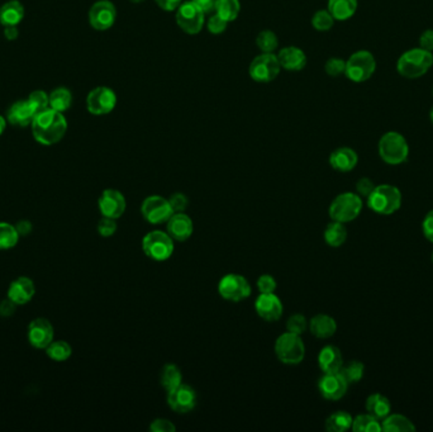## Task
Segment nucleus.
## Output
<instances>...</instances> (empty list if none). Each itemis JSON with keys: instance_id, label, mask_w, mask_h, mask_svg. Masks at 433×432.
<instances>
[{"instance_id": "nucleus-47", "label": "nucleus", "mask_w": 433, "mask_h": 432, "mask_svg": "<svg viewBox=\"0 0 433 432\" xmlns=\"http://www.w3.org/2000/svg\"><path fill=\"white\" fill-rule=\"evenodd\" d=\"M227 25H228V22H226L223 18H220L218 14H215L208 21V31L210 32L212 35H220V33L226 31Z\"/></svg>"}, {"instance_id": "nucleus-33", "label": "nucleus", "mask_w": 433, "mask_h": 432, "mask_svg": "<svg viewBox=\"0 0 433 432\" xmlns=\"http://www.w3.org/2000/svg\"><path fill=\"white\" fill-rule=\"evenodd\" d=\"M352 416L346 411H336L326 420V430L330 432L348 431L352 426Z\"/></svg>"}, {"instance_id": "nucleus-6", "label": "nucleus", "mask_w": 433, "mask_h": 432, "mask_svg": "<svg viewBox=\"0 0 433 432\" xmlns=\"http://www.w3.org/2000/svg\"><path fill=\"white\" fill-rule=\"evenodd\" d=\"M275 354L283 364L298 366L304 359V342L300 335L287 331L275 341Z\"/></svg>"}, {"instance_id": "nucleus-57", "label": "nucleus", "mask_w": 433, "mask_h": 432, "mask_svg": "<svg viewBox=\"0 0 433 432\" xmlns=\"http://www.w3.org/2000/svg\"><path fill=\"white\" fill-rule=\"evenodd\" d=\"M17 231H18L19 236L20 235H27L31 232L32 226L28 221H20L18 225L16 226Z\"/></svg>"}, {"instance_id": "nucleus-49", "label": "nucleus", "mask_w": 433, "mask_h": 432, "mask_svg": "<svg viewBox=\"0 0 433 432\" xmlns=\"http://www.w3.org/2000/svg\"><path fill=\"white\" fill-rule=\"evenodd\" d=\"M150 430L153 432H174L177 430V427L170 420L156 419L151 422Z\"/></svg>"}, {"instance_id": "nucleus-51", "label": "nucleus", "mask_w": 433, "mask_h": 432, "mask_svg": "<svg viewBox=\"0 0 433 432\" xmlns=\"http://www.w3.org/2000/svg\"><path fill=\"white\" fill-rule=\"evenodd\" d=\"M422 232H423L425 238L433 244V209H431L423 219Z\"/></svg>"}, {"instance_id": "nucleus-14", "label": "nucleus", "mask_w": 433, "mask_h": 432, "mask_svg": "<svg viewBox=\"0 0 433 432\" xmlns=\"http://www.w3.org/2000/svg\"><path fill=\"white\" fill-rule=\"evenodd\" d=\"M117 9L109 0H99L93 4L89 11V22L94 30L107 31L114 25Z\"/></svg>"}, {"instance_id": "nucleus-1", "label": "nucleus", "mask_w": 433, "mask_h": 432, "mask_svg": "<svg viewBox=\"0 0 433 432\" xmlns=\"http://www.w3.org/2000/svg\"><path fill=\"white\" fill-rule=\"evenodd\" d=\"M31 126L35 140L45 146H51L61 141L67 131L66 118L61 112L52 108L38 113Z\"/></svg>"}, {"instance_id": "nucleus-46", "label": "nucleus", "mask_w": 433, "mask_h": 432, "mask_svg": "<svg viewBox=\"0 0 433 432\" xmlns=\"http://www.w3.org/2000/svg\"><path fill=\"white\" fill-rule=\"evenodd\" d=\"M169 202H170V206L172 208V211H174V214L184 212L189 206V199L183 193H175V194L171 195L170 198H169Z\"/></svg>"}, {"instance_id": "nucleus-18", "label": "nucleus", "mask_w": 433, "mask_h": 432, "mask_svg": "<svg viewBox=\"0 0 433 432\" xmlns=\"http://www.w3.org/2000/svg\"><path fill=\"white\" fill-rule=\"evenodd\" d=\"M255 310L259 316L268 322H274L283 316V303L275 293H260L255 300Z\"/></svg>"}, {"instance_id": "nucleus-11", "label": "nucleus", "mask_w": 433, "mask_h": 432, "mask_svg": "<svg viewBox=\"0 0 433 432\" xmlns=\"http://www.w3.org/2000/svg\"><path fill=\"white\" fill-rule=\"evenodd\" d=\"M280 64L278 60V56L274 54H263L259 55L251 62L249 73L251 79L256 83H270L278 78L280 74Z\"/></svg>"}, {"instance_id": "nucleus-48", "label": "nucleus", "mask_w": 433, "mask_h": 432, "mask_svg": "<svg viewBox=\"0 0 433 432\" xmlns=\"http://www.w3.org/2000/svg\"><path fill=\"white\" fill-rule=\"evenodd\" d=\"M276 280L271 275L263 274L257 280V288L260 293H274L276 289Z\"/></svg>"}, {"instance_id": "nucleus-8", "label": "nucleus", "mask_w": 433, "mask_h": 432, "mask_svg": "<svg viewBox=\"0 0 433 432\" xmlns=\"http://www.w3.org/2000/svg\"><path fill=\"white\" fill-rule=\"evenodd\" d=\"M376 70V60L370 51L360 49L350 56L346 62L345 75L354 83H364L370 79Z\"/></svg>"}, {"instance_id": "nucleus-36", "label": "nucleus", "mask_w": 433, "mask_h": 432, "mask_svg": "<svg viewBox=\"0 0 433 432\" xmlns=\"http://www.w3.org/2000/svg\"><path fill=\"white\" fill-rule=\"evenodd\" d=\"M73 103L71 92L66 88H57L49 94V108L57 112H65Z\"/></svg>"}, {"instance_id": "nucleus-53", "label": "nucleus", "mask_w": 433, "mask_h": 432, "mask_svg": "<svg viewBox=\"0 0 433 432\" xmlns=\"http://www.w3.org/2000/svg\"><path fill=\"white\" fill-rule=\"evenodd\" d=\"M155 1L161 9H164L166 12L177 11L180 4L183 3V0H155Z\"/></svg>"}, {"instance_id": "nucleus-7", "label": "nucleus", "mask_w": 433, "mask_h": 432, "mask_svg": "<svg viewBox=\"0 0 433 432\" xmlns=\"http://www.w3.org/2000/svg\"><path fill=\"white\" fill-rule=\"evenodd\" d=\"M174 240L170 238L167 232L155 231L148 232L142 238V250L147 257L155 262H166L174 254Z\"/></svg>"}, {"instance_id": "nucleus-39", "label": "nucleus", "mask_w": 433, "mask_h": 432, "mask_svg": "<svg viewBox=\"0 0 433 432\" xmlns=\"http://www.w3.org/2000/svg\"><path fill=\"white\" fill-rule=\"evenodd\" d=\"M19 233L16 226L0 222V250L13 249L18 244Z\"/></svg>"}, {"instance_id": "nucleus-15", "label": "nucleus", "mask_w": 433, "mask_h": 432, "mask_svg": "<svg viewBox=\"0 0 433 432\" xmlns=\"http://www.w3.org/2000/svg\"><path fill=\"white\" fill-rule=\"evenodd\" d=\"M350 384L342 377L340 371L324 373V377L318 382V390L324 398L328 401H338L346 395Z\"/></svg>"}, {"instance_id": "nucleus-9", "label": "nucleus", "mask_w": 433, "mask_h": 432, "mask_svg": "<svg viewBox=\"0 0 433 432\" xmlns=\"http://www.w3.org/2000/svg\"><path fill=\"white\" fill-rule=\"evenodd\" d=\"M141 214L148 223L161 225L166 223L170 219L174 211L171 208L169 199L161 195H150L142 202Z\"/></svg>"}, {"instance_id": "nucleus-37", "label": "nucleus", "mask_w": 433, "mask_h": 432, "mask_svg": "<svg viewBox=\"0 0 433 432\" xmlns=\"http://www.w3.org/2000/svg\"><path fill=\"white\" fill-rule=\"evenodd\" d=\"M45 350L49 359L54 361H66L73 354L71 346L67 344L66 341L62 340L52 341Z\"/></svg>"}, {"instance_id": "nucleus-43", "label": "nucleus", "mask_w": 433, "mask_h": 432, "mask_svg": "<svg viewBox=\"0 0 433 432\" xmlns=\"http://www.w3.org/2000/svg\"><path fill=\"white\" fill-rule=\"evenodd\" d=\"M28 100L35 107L37 115L49 108V95L43 91H36V92L31 93L30 97H28Z\"/></svg>"}, {"instance_id": "nucleus-30", "label": "nucleus", "mask_w": 433, "mask_h": 432, "mask_svg": "<svg viewBox=\"0 0 433 432\" xmlns=\"http://www.w3.org/2000/svg\"><path fill=\"white\" fill-rule=\"evenodd\" d=\"M381 428L385 432H409L415 431V426L408 417L403 414H388L381 420Z\"/></svg>"}, {"instance_id": "nucleus-42", "label": "nucleus", "mask_w": 433, "mask_h": 432, "mask_svg": "<svg viewBox=\"0 0 433 432\" xmlns=\"http://www.w3.org/2000/svg\"><path fill=\"white\" fill-rule=\"evenodd\" d=\"M308 329V321L303 315H293L287 320V332H292L295 335H303L305 331Z\"/></svg>"}, {"instance_id": "nucleus-60", "label": "nucleus", "mask_w": 433, "mask_h": 432, "mask_svg": "<svg viewBox=\"0 0 433 432\" xmlns=\"http://www.w3.org/2000/svg\"><path fill=\"white\" fill-rule=\"evenodd\" d=\"M129 1H132V3H137V4H138V3H142V1H145V0H129Z\"/></svg>"}, {"instance_id": "nucleus-41", "label": "nucleus", "mask_w": 433, "mask_h": 432, "mask_svg": "<svg viewBox=\"0 0 433 432\" xmlns=\"http://www.w3.org/2000/svg\"><path fill=\"white\" fill-rule=\"evenodd\" d=\"M335 25V18L328 11H318L312 18V25L319 32L330 31Z\"/></svg>"}, {"instance_id": "nucleus-3", "label": "nucleus", "mask_w": 433, "mask_h": 432, "mask_svg": "<svg viewBox=\"0 0 433 432\" xmlns=\"http://www.w3.org/2000/svg\"><path fill=\"white\" fill-rule=\"evenodd\" d=\"M433 55L427 49L417 47L405 51L397 62L398 73L407 79H418L432 67Z\"/></svg>"}, {"instance_id": "nucleus-38", "label": "nucleus", "mask_w": 433, "mask_h": 432, "mask_svg": "<svg viewBox=\"0 0 433 432\" xmlns=\"http://www.w3.org/2000/svg\"><path fill=\"white\" fill-rule=\"evenodd\" d=\"M340 373L348 384L359 383L364 377L365 366L359 360H351L348 364L342 366Z\"/></svg>"}, {"instance_id": "nucleus-34", "label": "nucleus", "mask_w": 433, "mask_h": 432, "mask_svg": "<svg viewBox=\"0 0 433 432\" xmlns=\"http://www.w3.org/2000/svg\"><path fill=\"white\" fill-rule=\"evenodd\" d=\"M214 9L220 18L226 22H233L241 12V3L239 0H215Z\"/></svg>"}, {"instance_id": "nucleus-2", "label": "nucleus", "mask_w": 433, "mask_h": 432, "mask_svg": "<svg viewBox=\"0 0 433 432\" xmlns=\"http://www.w3.org/2000/svg\"><path fill=\"white\" fill-rule=\"evenodd\" d=\"M367 199V207L381 216H391L402 207V192L391 184L376 185Z\"/></svg>"}, {"instance_id": "nucleus-45", "label": "nucleus", "mask_w": 433, "mask_h": 432, "mask_svg": "<svg viewBox=\"0 0 433 432\" xmlns=\"http://www.w3.org/2000/svg\"><path fill=\"white\" fill-rule=\"evenodd\" d=\"M117 227L118 226H117L116 219L103 217V218L99 221L97 230H98V233L100 236L110 238V236H113L116 233Z\"/></svg>"}, {"instance_id": "nucleus-52", "label": "nucleus", "mask_w": 433, "mask_h": 432, "mask_svg": "<svg viewBox=\"0 0 433 432\" xmlns=\"http://www.w3.org/2000/svg\"><path fill=\"white\" fill-rule=\"evenodd\" d=\"M420 47L427 49L429 52L433 51V30H426L420 37Z\"/></svg>"}, {"instance_id": "nucleus-31", "label": "nucleus", "mask_w": 433, "mask_h": 432, "mask_svg": "<svg viewBox=\"0 0 433 432\" xmlns=\"http://www.w3.org/2000/svg\"><path fill=\"white\" fill-rule=\"evenodd\" d=\"M324 236L326 244L330 245L331 247H340L348 240V230L345 223L332 221L330 225L326 227Z\"/></svg>"}, {"instance_id": "nucleus-50", "label": "nucleus", "mask_w": 433, "mask_h": 432, "mask_svg": "<svg viewBox=\"0 0 433 432\" xmlns=\"http://www.w3.org/2000/svg\"><path fill=\"white\" fill-rule=\"evenodd\" d=\"M376 185L374 184L372 179L369 177H361L360 180L356 183V190L360 197H365L367 198L369 195L372 194V190Z\"/></svg>"}, {"instance_id": "nucleus-12", "label": "nucleus", "mask_w": 433, "mask_h": 432, "mask_svg": "<svg viewBox=\"0 0 433 432\" xmlns=\"http://www.w3.org/2000/svg\"><path fill=\"white\" fill-rule=\"evenodd\" d=\"M220 297L230 302H241L250 297L251 286L247 279L239 274H227L218 283Z\"/></svg>"}, {"instance_id": "nucleus-32", "label": "nucleus", "mask_w": 433, "mask_h": 432, "mask_svg": "<svg viewBox=\"0 0 433 432\" xmlns=\"http://www.w3.org/2000/svg\"><path fill=\"white\" fill-rule=\"evenodd\" d=\"M160 383L162 388L169 392L183 383V374L175 364H166L160 375Z\"/></svg>"}, {"instance_id": "nucleus-27", "label": "nucleus", "mask_w": 433, "mask_h": 432, "mask_svg": "<svg viewBox=\"0 0 433 432\" xmlns=\"http://www.w3.org/2000/svg\"><path fill=\"white\" fill-rule=\"evenodd\" d=\"M25 18V6L18 0H9L0 8V23L4 27L18 25Z\"/></svg>"}, {"instance_id": "nucleus-28", "label": "nucleus", "mask_w": 433, "mask_h": 432, "mask_svg": "<svg viewBox=\"0 0 433 432\" xmlns=\"http://www.w3.org/2000/svg\"><path fill=\"white\" fill-rule=\"evenodd\" d=\"M357 0H328V12L335 21H348L357 11Z\"/></svg>"}, {"instance_id": "nucleus-4", "label": "nucleus", "mask_w": 433, "mask_h": 432, "mask_svg": "<svg viewBox=\"0 0 433 432\" xmlns=\"http://www.w3.org/2000/svg\"><path fill=\"white\" fill-rule=\"evenodd\" d=\"M379 155L385 164H403L408 160V142L403 134L394 131L386 132L379 141Z\"/></svg>"}, {"instance_id": "nucleus-40", "label": "nucleus", "mask_w": 433, "mask_h": 432, "mask_svg": "<svg viewBox=\"0 0 433 432\" xmlns=\"http://www.w3.org/2000/svg\"><path fill=\"white\" fill-rule=\"evenodd\" d=\"M256 45L263 54H273L279 46V38L273 31L260 32L256 37Z\"/></svg>"}, {"instance_id": "nucleus-58", "label": "nucleus", "mask_w": 433, "mask_h": 432, "mask_svg": "<svg viewBox=\"0 0 433 432\" xmlns=\"http://www.w3.org/2000/svg\"><path fill=\"white\" fill-rule=\"evenodd\" d=\"M6 119L4 117L0 116V136L3 134V132L6 131Z\"/></svg>"}, {"instance_id": "nucleus-21", "label": "nucleus", "mask_w": 433, "mask_h": 432, "mask_svg": "<svg viewBox=\"0 0 433 432\" xmlns=\"http://www.w3.org/2000/svg\"><path fill=\"white\" fill-rule=\"evenodd\" d=\"M36 116L37 112L35 107L27 99V100H19L13 104L6 113V119L12 126L27 127L32 124Z\"/></svg>"}, {"instance_id": "nucleus-22", "label": "nucleus", "mask_w": 433, "mask_h": 432, "mask_svg": "<svg viewBox=\"0 0 433 432\" xmlns=\"http://www.w3.org/2000/svg\"><path fill=\"white\" fill-rule=\"evenodd\" d=\"M36 286L35 283L27 276H19L14 280L8 289V298L17 305H27L35 297Z\"/></svg>"}, {"instance_id": "nucleus-24", "label": "nucleus", "mask_w": 433, "mask_h": 432, "mask_svg": "<svg viewBox=\"0 0 433 432\" xmlns=\"http://www.w3.org/2000/svg\"><path fill=\"white\" fill-rule=\"evenodd\" d=\"M278 60L280 66L289 71H300L307 65V56L303 49L294 46L280 49V52L278 54Z\"/></svg>"}, {"instance_id": "nucleus-13", "label": "nucleus", "mask_w": 433, "mask_h": 432, "mask_svg": "<svg viewBox=\"0 0 433 432\" xmlns=\"http://www.w3.org/2000/svg\"><path fill=\"white\" fill-rule=\"evenodd\" d=\"M117 95L110 88L98 86L86 97V108L93 116L109 115L116 108Z\"/></svg>"}, {"instance_id": "nucleus-56", "label": "nucleus", "mask_w": 433, "mask_h": 432, "mask_svg": "<svg viewBox=\"0 0 433 432\" xmlns=\"http://www.w3.org/2000/svg\"><path fill=\"white\" fill-rule=\"evenodd\" d=\"M18 30H17V25H11V27H6L4 30V36H6L8 41H14L18 38Z\"/></svg>"}, {"instance_id": "nucleus-5", "label": "nucleus", "mask_w": 433, "mask_h": 432, "mask_svg": "<svg viewBox=\"0 0 433 432\" xmlns=\"http://www.w3.org/2000/svg\"><path fill=\"white\" fill-rule=\"evenodd\" d=\"M362 206L364 203L360 195L348 192L336 197L331 203L328 214L332 221L348 223L360 216Z\"/></svg>"}, {"instance_id": "nucleus-29", "label": "nucleus", "mask_w": 433, "mask_h": 432, "mask_svg": "<svg viewBox=\"0 0 433 432\" xmlns=\"http://www.w3.org/2000/svg\"><path fill=\"white\" fill-rule=\"evenodd\" d=\"M365 407L367 414H372L380 421L384 420L385 417L391 412V401L380 393H374L372 396H369Z\"/></svg>"}, {"instance_id": "nucleus-20", "label": "nucleus", "mask_w": 433, "mask_h": 432, "mask_svg": "<svg viewBox=\"0 0 433 432\" xmlns=\"http://www.w3.org/2000/svg\"><path fill=\"white\" fill-rule=\"evenodd\" d=\"M166 230L174 241L184 243L193 235L194 225L188 214L180 212L171 216L170 219L166 222Z\"/></svg>"}, {"instance_id": "nucleus-19", "label": "nucleus", "mask_w": 433, "mask_h": 432, "mask_svg": "<svg viewBox=\"0 0 433 432\" xmlns=\"http://www.w3.org/2000/svg\"><path fill=\"white\" fill-rule=\"evenodd\" d=\"M28 341L35 349H46L54 341V326L46 318H36L28 326Z\"/></svg>"}, {"instance_id": "nucleus-10", "label": "nucleus", "mask_w": 433, "mask_h": 432, "mask_svg": "<svg viewBox=\"0 0 433 432\" xmlns=\"http://www.w3.org/2000/svg\"><path fill=\"white\" fill-rule=\"evenodd\" d=\"M206 13L191 0L183 1L177 9V23L185 33L198 35L203 30Z\"/></svg>"}, {"instance_id": "nucleus-25", "label": "nucleus", "mask_w": 433, "mask_h": 432, "mask_svg": "<svg viewBox=\"0 0 433 432\" xmlns=\"http://www.w3.org/2000/svg\"><path fill=\"white\" fill-rule=\"evenodd\" d=\"M318 366L324 373H336L341 370L343 366L341 350L333 345L324 346L318 355Z\"/></svg>"}, {"instance_id": "nucleus-61", "label": "nucleus", "mask_w": 433, "mask_h": 432, "mask_svg": "<svg viewBox=\"0 0 433 432\" xmlns=\"http://www.w3.org/2000/svg\"><path fill=\"white\" fill-rule=\"evenodd\" d=\"M431 260H432V262H433V251H432V255H431Z\"/></svg>"}, {"instance_id": "nucleus-23", "label": "nucleus", "mask_w": 433, "mask_h": 432, "mask_svg": "<svg viewBox=\"0 0 433 432\" xmlns=\"http://www.w3.org/2000/svg\"><path fill=\"white\" fill-rule=\"evenodd\" d=\"M359 163V156L350 147H340L331 153L330 165L336 171L348 173L354 170Z\"/></svg>"}, {"instance_id": "nucleus-26", "label": "nucleus", "mask_w": 433, "mask_h": 432, "mask_svg": "<svg viewBox=\"0 0 433 432\" xmlns=\"http://www.w3.org/2000/svg\"><path fill=\"white\" fill-rule=\"evenodd\" d=\"M308 327L312 335L316 336L318 339H330L337 331V323L333 317L328 315H317L309 321Z\"/></svg>"}, {"instance_id": "nucleus-54", "label": "nucleus", "mask_w": 433, "mask_h": 432, "mask_svg": "<svg viewBox=\"0 0 433 432\" xmlns=\"http://www.w3.org/2000/svg\"><path fill=\"white\" fill-rule=\"evenodd\" d=\"M17 305L12 302L11 299H4L1 303H0V316L9 317L12 316L16 310Z\"/></svg>"}, {"instance_id": "nucleus-35", "label": "nucleus", "mask_w": 433, "mask_h": 432, "mask_svg": "<svg viewBox=\"0 0 433 432\" xmlns=\"http://www.w3.org/2000/svg\"><path fill=\"white\" fill-rule=\"evenodd\" d=\"M351 428L355 432H380L381 428V421L375 419L370 414H359L352 421Z\"/></svg>"}, {"instance_id": "nucleus-16", "label": "nucleus", "mask_w": 433, "mask_h": 432, "mask_svg": "<svg viewBox=\"0 0 433 432\" xmlns=\"http://www.w3.org/2000/svg\"><path fill=\"white\" fill-rule=\"evenodd\" d=\"M99 211L103 217L118 219L126 212V198L117 189H105L99 197Z\"/></svg>"}, {"instance_id": "nucleus-44", "label": "nucleus", "mask_w": 433, "mask_h": 432, "mask_svg": "<svg viewBox=\"0 0 433 432\" xmlns=\"http://www.w3.org/2000/svg\"><path fill=\"white\" fill-rule=\"evenodd\" d=\"M324 70H326L327 75L333 76V78L341 76L346 70V62L342 60V59H338V57H332L328 62H326Z\"/></svg>"}, {"instance_id": "nucleus-17", "label": "nucleus", "mask_w": 433, "mask_h": 432, "mask_svg": "<svg viewBox=\"0 0 433 432\" xmlns=\"http://www.w3.org/2000/svg\"><path fill=\"white\" fill-rule=\"evenodd\" d=\"M167 404L177 414H188L196 406V393L188 384H180L167 392Z\"/></svg>"}, {"instance_id": "nucleus-55", "label": "nucleus", "mask_w": 433, "mask_h": 432, "mask_svg": "<svg viewBox=\"0 0 433 432\" xmlns=\"http://www.w3.org/2000/svg\"><path fill=\"white\" fill-rule=\"evenodd\" d=\"M204 13H209L215 8V0H191Z\"/></svg>"}, {"instance_id": "nucleus-59", "label": "nucleus", "mask_w": 433, "mask_h": 432, "mask_svg": "<svg viewBox=\"0 0 433 432\" xmlns=\"http://www.w3.org/2000/svg\"><path fill=\"white\" fill-rule=\"evenodd\" d=\"M429 118H431V122L433 123V107L432 110H431V112H429Z\"/></svg>"}]
</instances>
